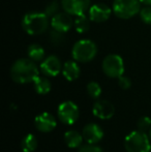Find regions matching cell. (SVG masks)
Listing matches in <instances>:
<instances>
[{
  "instance_id": "6da1fadb",
  "label": "cell",
  "mask_w": 151,
  "mask_h": 152,
  "mask_svg": "<svg viewBox=\"0 0 151 152\" xmlns=\"http://www.w3.org/2000/svg\"><path fill=\"white\" fill-rule=\"evenodd\" d=\"M39 76V70L35 61L25 58L18 59L10 67V78L18 84H27L34 82Z\"/></svg>"
},
{
  "instance_id": "7a4b0ae2",
  "label": "cell",
  "mask_w": 151,
  "mask_h": 152,
  "mask_svg": "<svg viewBox=\"0 0 151 152\" xmlns=\"http://www.w3.org/2000/svg\"><path fill=\"white\" fill-rule=\"evenodd\" d=\"M49 17L44 12H31L23 17L22 27L30 35H38L48 29Z\"/></svg>"
},
{
  "instance_id": "3957f363",
  "label": "cell",
  "mask_w": 151,
  "mask_h": 152,
  "mask_svg": "<svg viewBox=\"0 0 151 152\" xmlns=\"http://www.w3.org/2000/svg\"><path fill=\"white\" fill-rule=\"evenodd\" d=\"M124 148L126 152H150V139L146 132L133 130L124 139Z\"/></svg>"
},
{
  "instance_id": "277c9868",
  "label": "cell",
  "mask_w": 151,
  "mask_h": 152,
  "mask_svg": "<svg viewBox=\"0 0 151 152\" xmlns=\"http://www.w3.org/2000/svg\"><path fill=\"white\" fill-rule=\"evenodd\" d=\"M97 54V47L92 40L81 39L77 42L73 47L71 55L73 58L78 62L86 63L94 59Z\"/></svg>"
},
{
  "instance_id": "5b68a950",
  "label": "cell",
  "mask_w": 151,
  "mask_h": 152,
  "mask_svg": "<svg viewBox=\"0 0 151 152\" xmlns=\"http://www.w3.org/2000/svg\"><path fill=\"white\" fill-rule=\"evenodd\" d=\"M140 0H114L113 12L120 19H129L140 12Z\"/></svg>"
},
{
  "instance_id": "8992f818",
  "label": "cell",
  "mask_w": 151,
  "mask_h": 152,
  "mask_svg": "<svg viewBox=\"0 0 151 152\" xmlns=\"http://www.w3.org/2000/svg\"><path fill=\"white\" fill-rule=\"evenodd\" d=\"M58 119L65 125H73L76 123L80 116V110L78 106L71 100H65L61 102L57 109Z\"/></svg>"
},
{
  "instance_id": "52a82bcc",
  "label": "cell",
  "mask_w": 151,
  "mask_h": 152,
  "mask_svg": "<svg viewBox=\"0 0 151 152\" xmlns=\"http://www.w3.org/2000/svg\"><path fill=\"white\" fill-rule=\"evenodd\" d=\"M101 66H103V72L109 78L118 79L124 72V63L122 58L116 54H110L105 57Z\"/></svg>"
},
{
  "instance_id": "ba28073f",
  "label": "cell",
  "mask_w": 151,
  "mask_h": 152,
  "mask_svg": "<svg viewBox=\"0 0 151 152\" xmlns=\"http://www.w3.org/2000/svg\"><path fill=\"white\" fill-rule=\"evenodd\" d=\"M61 6L71 16H80L89 10L90 0H61Z\"/></svg>"
},
{
  "instance_id": "9c48e42d",
  "label": "cell",
  "mask_w": 151,
  "mask_h": 152,
  "mask_svg": "<svg viewBox=\"0 0 151 152\" xmlns=\"http://www.w3.org/2000/svg\"><path fill=\"white\" fill-rule=\"evenodd\" d=\"M62 64L60 59L55 55L44 58L40 63V72L47 77H56L60 72H62Z\"/></svg>"
},
{
  "instance_id": "30bf717a",
  "label": "cell",
  "mask_w": 151,
  "mask_h": 152,
  "mask_svg": "<svg viewBox=\"0 0 151 152\" xmlns=\"http://www.w3.org/2000/svg\"><path fill=\"white\" fill-rule=\"evenodd\" d=\"M92 113L96 118L107 120V119H111L114 116L115 107L109 100L99 99L96 100L93 104Z\"/></svg>"
},
{
  "instance_id": "8fae6325",
  "label": "cell",
  "mask_w": 151,
  "mask_h": 152,
  "mask_svg": "<svg viewBox=\"0 0 151 152\" xmlns=\"http://www.w3.org/2000/svg\"><path fill=\"white\" fill-rule=\"evenodd\" d=\"M34 125L37 130L42 132H51L55 129L57 120L52 114L48 112H42L38 114L34 119Z\"/></svg>"
},
{
  "instance_id": "7c38bea8",
  "label": "cell",
  "mask_w": 151,
  "mask_h": 152,
  "mask_svg": "<svg viewBox=\"0 0 151 152\" xmlns=\"http://www.w3.org/2000/svg\"><path fill=\"white\" fill-rule=\"evenodd\" d=\"M82 134L88 144H97L104 138V130L98 124L88 123L83 127Z\"/></svg>"
},
{
  "instance_id": "4fadbf2b",
  "label": "cell",
  "mask_w": 151,
  "mask_h": 152,
  "mask_svg": "<svg viewBox=\"0 0 151 152\" xmlns=\"http://www.w3.org/2000/svg\"><path fill=\"white\" fill-rule=\"evenodd\" d=\"M112 10L107 4L105 3H95L90 6L88 10L89 18L91 21L96 23H101L107 21L112 14Z\"/></svg>"
},
{
  "instance_id": "5bb4252c",
  "label": "cell",
  "mask_w": 151,
  "mask_h": 152,
  "mask_svg": "<svg viewBox=\"0 0 151 152\" xmlns=\"http://www.w3.org/2000/svg\"><path fill=\"white\" fill-rule=\"evenodd\" d=\"M74 20L71 19V15L69 12H58L51 20V26L53 29H56L61 32H67L73 27Z\"/></svg>"
},
{
  "instance_id": "9a60e30c",
  "label": "cell",
  "mask_w": 151,
  "mask_h": 152,
  "mask_svg": "<svg viewBox=\"0 0 151 152\" xmlns=\"http://www.w3.org/2000/svg\"><path fill=\"white\" fill-rule=\"evenodd\" d=\"M81 69L78 63L75 61H66L62 66V75L67 81L73 82L80 77Z\"/></svg>"
},
{
  "instance_id": "2e32d148",
  "label": "cell",
  "mask_w": 151,
  "mask_h": 152,
  "mask_svg": "<svg viewBox=\"0 0 151 152\" xmlns=\"http://www.w3.org/2000/svg\"><path fill=\"white\" fill-rule=\"evenodd\" d=\"M83 134L74 129L67 130L64 134V142L69 148H80L83 143Z\"/></svg>"
},
{
  "instance_id": "e0dca14e",
  "label": "cell",
  "mask_w": 151,
  "mask_h": 152,
  "mask_svg": "<svg viewBox=\"0 0 151 152\" xmlns=\"http://www.w3.org/2000/svg\"><path fill=\"white\" fill-rule=\"evenodd\" d=\"M33 87H34V90L37 94L44 95V94H48L51 91L52 85H51L50 80L47 78V76H38L33 82Z\"/></svg>"
},
{
  "instance_id": "ac0fdd59",
  "label": "cell",
  "mask_w": 151,
  "mask_h": 152,
  "mask_svg": "<svg viewBox=\"0 0 151 152\" xmlns=\"http://www.w3.org/2000/svg\"><path fill=\"white\" fill-rule=\"evenodd\" d=\"M37 139L34 134H27L21 141V149L24 152H33L37 148Z\"/></svg>"
},
{
  "instance_id": "d6986e66",
  "label": "cell",
  "mask_w": 151,
  "mask_h": 152,
  "mask_svg": "<svg viewBox=\"0 0 151 152\" xmlns=\"http://www.w3.org/2000/svg\"><path fill=\"white\" fill-rule=\"evenodd\" d=\"M27 54L31 60L35 62L42 61L44 59V50L39 45H30L28 47V50H27Z\"/></svg>"
},
{
  "instance_id": "ffe728a7",
  "label": "cell",
  "mask_w": 151,
  "mask_h": 152,
  "mask_svg": "<svg viewBox=\"0 0 151 152\" xmlns=\"http://www.w3.org/2000/svg\"><path fill=\"white\" fill-rule=\"evenodd\" d=\"M90 18L86 16L85 14L77 16L75 20V28L79 33H85L90 28Z\"/></svg>"
},
{
  "instance_id": "44dd1931",
  "label": "cell",
  "mask_w": 151,
  "mask_h": 152,
  "mask_svg": "<svg viewBox=\"0 0 151 152\" xmlns=\"http://www.w3.org/2000/svg\"><path fill=\"white\" fill-rule=\"evenodd\" d=\"M87 93H88V95L90 96L91 98H93V99H97L101 94V85H99L98 83L94 82V81L89 82L88 85H87Z\"/></svg>"
},
{
  "instance_id": "7402d4cb",
  "label": "cell",
  "mask_w": 151,
  "mask_h": 152,
  "mask_svg": "<svg viewBox=\"0 0 151 152\" xmlns=\"http://www.w3.org/2000/svg\"><path fill=\"white\" fill-rule=\"evenodd\" d=\"M49 38H50V42H52V45H54V46H61L65 39L64 32L58 31L56 29L52 28V31L50 32Z\"/></svg>"
},
{
  "instance_id": "603a6c76",
  "label": "cell",
  "mask_w": 151,
  "mask_h": 152,
  "mask_svg": "<svg viewBox=\"0 0 151 152\" xmlns=\"http://www.w3.org/2000/svg\"><path fill=\"white\" fill-rule=\"evenodd\" d=\"M59 8H60V4L57 0H52L50 3L47 4L46 8H44V14L49 17V18H53L59 12Z\"/></svg>"
},
{
  "instance_id": "cb8c5ba5",
  "label": "cell",
  "mask_w": 151,
  "mask_h": 152,
  "mask_svg": "<svg viewBox=\"0 0 151 152\" xmlns=\"http://www.w3.org/2000/svg\"><path fill=\"white\" fill-rule=\"evenodd\" d=\"M137 127H138V129L143 132H149V129L151 128V119L147 116L141 117V118L138 120Z\"/></svg>"
},
{
  "instance_id": "d4e9b609",
  "label": "cell",
  "mask_w": 151,
  "mask_h": 152,
  "mask_svg": "<svg viewBox=\"0 0 151 152\" xmlns=\"http://www.w3.org/2000/svg\"><path fill=\"white\" fill-rule=\"evenodd\" d=\"M140 18L145 24L151 25V6L147 5L146 7L140 10Z\"/></svg>"
},
{
  "instance_id": "484cf974",
  "label": "cell",
  "mask_w": 151,
  "mask_h": 152,
  "mask_svg": "<svg viewBox=\"0 0 151 152\" xmlns=\"http://www.w3.org/2000/svg\"><path fill=\"white\" fill-rule=\"evenodd\" d=\"M78 152H104L103 149L96 144H85L79 148Z\"/></svg>"
},
{
  "instance_id": "4316f807",
  "label": "cell",
  "mask_w": 151,
  "mask_h": 152,
  "mask_svg": "<svg viewBox=\"0 0 151 152\" xmlns=\"http://www.w3.org/2000/svg\"><path fill=\"white\" fill-rule=\"evenodd\" d=\"M118 85L120 86V88L124 89V90H127V89H129L131 86V79L122 75V76L118 78Z\"/></svg>"
},
{
  "instance_id": "83f0119b",
  "label": "cell",
  "mask_w": 151,
  "mask_h": 152,
  "mask_svg": "<svg viewBox=\"0 0 151 152\" xmlns=\"http://www.w3.org/2000/svg\"><path fill=\"white\" fill-rule=\"evenodd\" d=\"M141 3L146 4V5H150L151 6V0H140Z\"/></svg>"
},
{
  "instance_id": "f1b7e54d",
  "label": "cell",
  "mask_w": 151,
  "mask_h": 152,
  "mask_svg": "<svg viewBox=\"0 0 151 152\" xmlns=\"http://www.w3.org/2000/svg\"><path fill=\"white\" fill-rule=\"evenodd\" d=\"M148 136H149V139H150V141H151V128L149 129V132H148Z\"/></svg>"
},
{
  "instance_id": "f546056e",
  "label": "cell",
  "mask_w": 151,
  "mask_h": 152,
  "mask_svg": "<svg viewBox=\"0 0 151 152\" xmlns=\"http://www.w3.org/2000/svg\"><path fill=\"white\" fill-rule=\"evenodd\" d=\"M22 152H24V151H22Z\"/></svg>"
}]
</instances>
